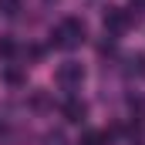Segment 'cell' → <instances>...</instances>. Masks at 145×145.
<instances>
[{
	"label": "cell",
	"instance_id": "cell-1",
	"mask_svg": "<svg viewBox=\"0 0 145 145\" xmlns=\"http://www.w3.org/2000/svg\"><path fill=\"white\" fill-rule=\"evenodd\" d=\"M81 40H84V24L74 20V17H68V20L54 31V44H57V47H68V51H71V47H78Z\"/></svg>",
	"mask_w": 145,
	"mask_h": 145
},
{
	"label": "cell",
	"instance_id": "cell-2",
	"mask_svg": "<svg viewBox=\"0 0 145 145\" xmlns=\"http://www.w3.org/2000/svg\"><path fill=\"white\" fill-rule=\"evenodd\" d=\"M128 24H132V14L125 10V7H115L105 14V27H108L111 34H121V31H128Z\"/></svg>",
	"mask_w": 145,
	"mask_h": 145
},
{
	"label": "cell",
	"instance_id": "cell-3",
	"mask_svg": "<svg viewBox=\"0 0 145 145\" xmlns=\"http://www.w3.org/2000/svg\"><path fill=\"white\" fill-rule=\"evenodd\" d=\"M81 78H84V71H81V64H61L57 68V81L64 84V88H74V84H81Z\"/></svg>",
	"mask_w": 145,
	"mask_h": 145
},
{
	"label": "cell",
	"instance_id": "cell-4",
	"mask_svg": "<svg viewBox=\"0 0 145 145\" xmlns=\"http://www.w3.org/2000/svg\"><path fill=\"white\" fill-rule=\"evenodd\" d=\"M84 111H88V108H84V101H74V98H71V101H64V115H68V121H81Z\"/></svg>",
	"mask_w": 145,
	"mask_h": 145
},
{
	"label": "cell",
	"instance_id": "cell-5",
	"mask_svg": "<svg viewBox=\"0 0 145 145\" xmlns=\"http://www.w3.org/2000/svg\"><path fill=\"white\" fill-rule=\"evenodd\" d=\"M108 138H105V132H84V138H81V145H105Z\"/></svg>",
	"mask_w": 145,
	"mask_h": 145
},
{
	"label": "cell",
	"instance_id": "cell-6",
	"mask_svg": "<svg viewBox=\"0 0 145 145\" xmlns=\"http://www.w3.org/2000/svg\"><path fill=\"white\" fill-rule=\"evenodd\" d=\"M14 51H17V44H14L10 37H3V40H0V54H3V57H10Z\"/></svg>",
	"mask_w": 145,
	"mask_h": 145
},
{
	"label": "cell",
	"instance_id": "cell-7",
	"mask_svg": "<svg viewBox=\"0 0 145 145\" xmlns=\"http://www.w3.org/2000/svg\"><path fill=\"white\" fill-rule=\"evenodd\" d=\"M17 7H20V0H0V10L3 14H17Z\"/></svg>",
	"mask_w": 145,
	"mask_h": 145
},
{
	"label": "cell",
	"instance_id": "cell-8",
	"mask_svg": "<svg viewBox=\"0 0 145 145\" xmlns=\"http://www.w3.org/2000/svg\"><path fill=\"white\" fill-rule=\"evenodd\" d=\"M7 81H14V84H20V81H24V74H20V71H14V68H10V71H7Z\"/></svg>",
	"mask_w": 145,
	"mask_h": 145
}]
</instances>
